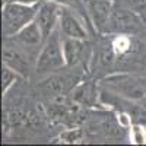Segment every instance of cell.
Wrapping results in <instances>:
<instances>
[{
  "mask_svg": "<svg viewBox=\"0 0 146 146\" xmlns=\"http://www.w3.org/2000/svg\"><path fill=\"white\" fill-rule=\"evenodd\" d=\"M102 85L114 95L130 102H137L146 98V76L120 72L108 75Z\"/></svg>",
  "mask_w": 146,
  "mask_h": 146,
  "instance_id": "obj_1",
  "label": "cell"
},
{
  "mask_svg": "<svg viewBox=\"0 0 146 146\" xmlns=\"http://www.w3.org/2000/svg\"><path fill=\"white\" fill-rule=\"evenodd\" d=\"M40 3H23L18 0H7L2 7V31L6 38L15 36L28 23L35 21Z\"/></svg>",
  "mask_w": 146,
  "mask_h": 146,
  "instance_id": "obj_2",
  "label": "cell"
},
{
  "mask_svg": "<svg viewBox=\"0 0 146 146\" xmlns=\"http://www.w3.org/2000/svg\"><path fill=\"white\" fill-rule=\"evenodd\" d=\"M60 29L57 28L48 38L42 42L35 62V72L38 75H48L66 66L63 54V40L60 36Z\"/></svg>",
  "mask_w": 146,
  "mask_h": 146,
  "instance_id": "obj_3",
  "label": "cell"
},
{
  "mask_svg": "<svg viewBox=\"0 0 146 146\" xmlns=\"http://www.w3.org/2000/svg\"><path fill=\"white\" fill-rule=\"evenodd\" d=\"M143 28V22L135 10L130 9H114L108 21L105 32L108 34H129L137 35Z\"/></svg>",
  "mask_w": 146,
  "mask_h": 146,
  "instance_id": "obj_4",
  "label": "cell"
},
{
  "mask_svg": "<svg viewBox=\"0 0 146 146\" xmlns=\"http://www.w3.org/2000/svg\"><path fill=\"white\" fill-rule=\"evenodd\" d=\"M58 29L64 36H69V38H76V40H83V41H86L89 38V32L83 23V18L76 10L69 9V7H62Z\"/></svg>",
  "mask_w": 146,
  "mask_h": 146,
  "instance_id": "obj_5",
  "label": "cell"
},
{
  "mask_svg": "<svg viewBox=\"0 0 146 146\" xmlns=\"http://www.w3.org/2000/svg\"><path fill=\"white\" fill-rule=\"evenodd\" d=\"M62 7L58 3L53 2V0H44L40 3L38 12H36L35 21L41 28L44 41L50 36L58 27L60 22V13H62Z\"/></svg>",
  "mask_w": 146,
  "mask_h": 146,
  "instance_id": "obj_6",
  "label": "cell"
},
{
  "mask_svg": "<svg viewBox=\"0 0 146 146\" xmlns=\"http://www.w3.org/2000/svg\"><path fill=\"white\" fill-rule=\"evenodd\" d=\"M89 22L98 34H105L108 21L114 10L113 0H85Z\"/></svg>",
  "mask_w": 146,
  "mask_h": 146,
  "instance_id": "obj_7",
  "label": "cell"
},
{
  "mask_svg": "<svg viewBox=\"0 0 146 146\" xmlns=\"http://www.w3.org/2000/svg\"><path fill=\"white\" fill-rule=\"evenodd\" d=\"M85 53V41L76 38H63V54L66 60L67 67H75L82 62V57Z\"/></svg>",
  "mask_w": 146,
  "mask_h": 146,
  "instance_id": "obj_8",
  "label": "cell"
},
{
  "mask_svg": "<svg viewBox=\"0 0 146 146\" xmlns=\"http://www.w3.org/2000/svg\"><path fill=\"white\" fill-rule=\"evenodd\" d=\"M3 64H7L9 67L21 73L22 78L28 75V60L21 51L10 48L7 44L3 48Z\"/></svg>",
  "mask_w": 146,
  "mask_h": 146,
  "instance_id": "obj_9",
  "label": "cell"
},
{
  "mask_svg": "<svg viewBox=\"0 0 146 146\" xmlns=\"http://www.w3.org/2000/svg\"><path fill=\"white\" fill-rule=\"evenodd\" d=\"M15 38L23 44V45H29V47H35V45H42L44 42V36H42V32H41V28L38 27V23L36 21H32L31 23L21 29L16 35Z\"/></svg>",
  "mask_w": 146,
  "mask_h": 146,
  "instance_id": "obj_10",
  "label": "cell"
},
{
  "mask_svg": "<svg viewBox=\"0 0 146 146\" xmlns=\"http://www.w3.org/2000/svg\"><path fill=\"white\" fill-rule=\"evenodd\" d=\"M135 47H136L135 36L129 34H114L111 42H110V48H111L113 54L117 57L130 54L131 51H135Z\"/></svg>",
  "mask_w": 146,
  "mask_h": 146,
  "instance_id": "obj_11",
  "label": "cell"
},
{
  "mask_svg": "<svg viewBox=\"0 0 146 146\" xmlns=\"http://www.w3.org/2000/svg\"><path fill=\"white\" fill-rule=\"evenodd\" d=\"M22 78L21 73H18L16 70H13L12 67H9L7 64H3L2 67V95H7V92L10 91V88Z\"/></svg>",
  "mask_w": 146,
  "mask_h": 146,
  "instance_id": "obj_12",
  "label": "cell"
},
{
  "mask_svg": "<svg viewBox=\"0 0 146 146\" xmlns=\"http://www.w3.org/2000/svg\"><path fill=\"white\" fill-rule=\"evenodd\" d=\"M83 139H85V131L79 127L66 129L57 137L60 143H64V145H78V143H82Z\"/></svg>",
  "mask_w": 146,
  "mask_h": 146,
  "instance_id": "obj_13",
  "label": "cell"
},
{
  "mask_svg": "<svg viewBox=\"0 0 146 146\" xmlns=\"http://www.w3.org/2000/svg\"><path fill=\"white\" fill-rule=\"evenodd\" d=\"M53 2L58 3L63 7H69V9L76 10L82 18H86L89 21L88 10H86V2H85V0H53Z\"/></svg>",
  "mask_w": 146,
  "mask_h": 146,
  "instance_id": "obj_14",
  "label": "cell"
},
{
  "mask_svg": "<svg viewBox=\"0 0 146 146\" xmlns=\"http://www.w3.org/2000/svg\"><path fill=\"white\" fill-rule=\"evenodd\" d=\"M130 142L133 145H146V129L142 124H133L130 127Z\"/></svg>",
  "mask_w": 146,
  "mask_h": 146,
  "instance_id": "obj_15",
  "label": "cell"
}]
</instances>
